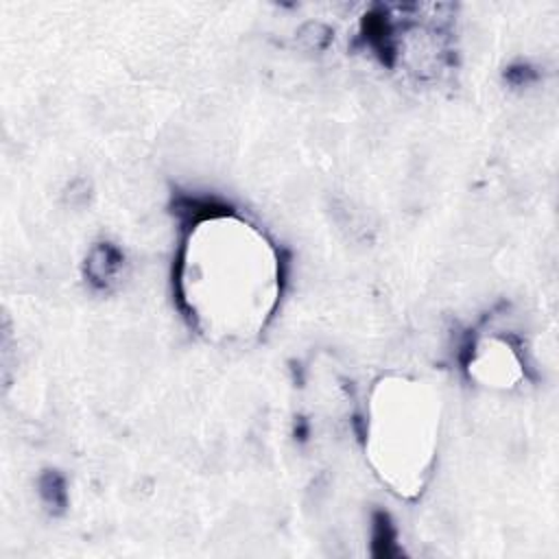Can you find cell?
I'll return each mask as SVG.
<instances>
[{
  "mask_svg": "<svg viewBox=\"0 0 559 559\" xmlns=\"http://www.w3.org/2000/svg\"><path fill=\"white\" fill-rule=\"evenodd\" d=\"M439 428L441 406L428 384L389 376L373 386L365 450L376 476L393 493H421L437 459Z\"/></svg>",
  "mask_w": 559,
  "mask_h": 559,
  "instance_id": "obj_2",
  "label": "cell"
},
{
  "mask_svg": "<svg viewBox=\"0 0 559 559\" xmlns=\"http://www.w3.org/2000/svg\"><path fill=\"white\" fill-rule=\"evenodd\" d=\"M280 258L249 221L218 214L199 221L181 249L179 293L194 325L216 343H249L280 299Z\"/></svg>",
  "mask_w": 559,
  "mask_h": 559,
  "instance_id": "obj_1",
  "label": "cell"
},
{
  "mask_svg": "<svg viewBox=\"0 0 559 559\" xmlns=\"http://www.w3.org/2000/svg\"><path fill=\"white\" fill-rule=\"evenodd\" d=\"M469 373L485 386L509 389L520 380L522 369L511 345H507L504 341L485 338L476 345L472 354Z\"/></svg>",
  "mask_w": 559,
  "mask_h": 559,
  "instance_id": "obj_3",
  "label": "cell"
}]
</instances>
